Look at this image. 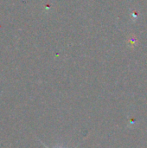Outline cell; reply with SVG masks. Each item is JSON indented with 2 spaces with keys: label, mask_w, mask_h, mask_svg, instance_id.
<instances>
[{
  "label": "cell",
  "mask_w": 147,
  "mask_h": 148,
  "mask_svg": "<svg viewBox=\"0 0 147 148\" xmlns=\"http://www.w3.org/2000/svg\"><path fill=\"white\" fill-rule=\"evenodd\" d=\"M41 143H42V145H43V146L45 147V148H49V147H47V146H46V145H45V144H44L43 142H42V141H41ZM78 147H79V145H78V146H77V147H76L75 148H78ZM55 148H65V147H64L63 146H61V145H59V146H56V147H55Z\"/></svg>",
  "instance_id": "cell-1"
}]
</instances>
